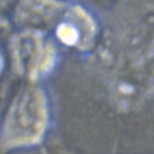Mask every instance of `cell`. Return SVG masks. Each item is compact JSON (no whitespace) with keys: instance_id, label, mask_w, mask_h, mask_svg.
<instances>
[{"instance_id":"cell-1","label":"cell","mask_w":154,"mask_h":154,"mask_svg":"<svg viewBox=\"0 0 154 154\" xmlns=\"http://www.w3.org/2000/svg\"><path fill=\"white\" fill-rule=\"evenodd\" d=\"M49 110L44 93L28 89L15 101L4 127V139L9 146L37 143L49 122Z\"/></svg>"},{"instance_id":"cell-2","label":"cell","mask_w":154,"mask_h":154,"mask_svg":"<svg viewBox=\"0 0 154 154\" xmlns=\"http://www.w3.org/2000/svg\"><path fill=\"white\" fill-rule=\"evenodd\" d=\"M17 57L22 67H30V71L36 73L50 66L48 61L52 59V51L48 50V48L42 50V43L38 38L26 35L17 42Z\"/></svg>"},{"instance_id":"cell-3","label":"cell","mask_w":154,"mask_h":154,"mask_svg":"<svg viewBox=\"0 0 154 154\" xmlns=\"http://www.w3.org/2000/svg\"><path fill=\"white\" fill-rule=\"evenodd\" d=\"M2 66H3V61H2V57H1V55H0V72H1Z\"/></svg>"}]
</instances>
